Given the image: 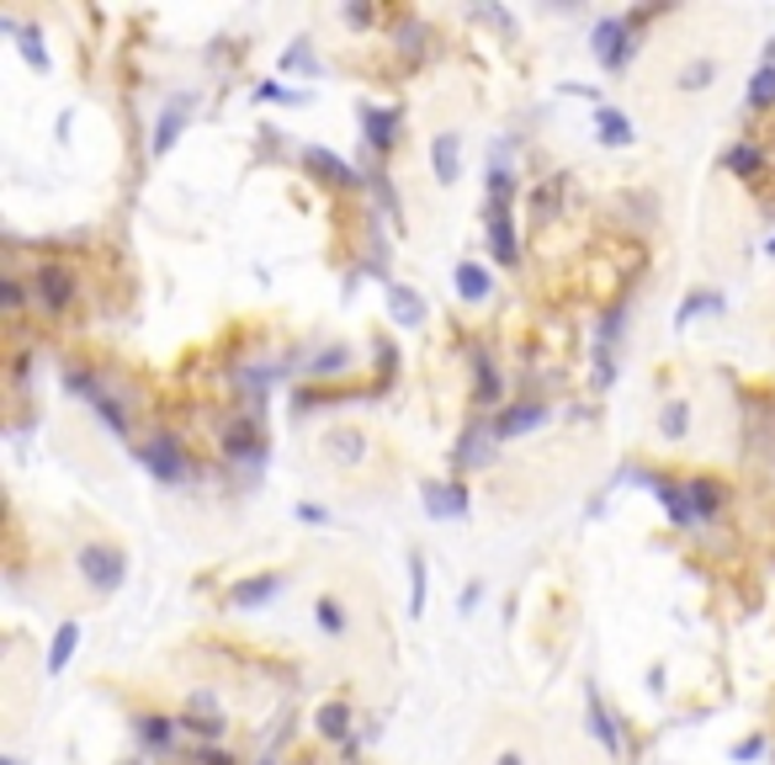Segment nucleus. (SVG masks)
Returning a JSON list of instances; mask_svg holds the SVG:
<instances>
[{
	"label": "nucleus",
	"instance_id": "1",
	"mask_svg": "<svg viewBox=\"0 0 775 765\" xmlns=\"http://www.w3.org/2000/svg\"><path fill=\"white\" fill-rule=\"evenodd\" d=\"M75 569H80V580L96 595H118L122 580H128V553L118 543H86V548L75 553Z\"/></svg>",
	"mask_w": 775,
	"mask_h": 765
},
{
	"label": "nucleus",
	"instance_id": "2",
	"mask_svg": "<svg viewBox=\"0 0 775 765\" xmlns=\"http://www.w3.org/2000/svg\"><path fill=\"white\" fill-rule=\"evenodd\" d=\"M590 48L605 69H626L632 54H637V32H632V17H600L596 32H590Z\"/></svg>",
	"mask_w": 775,
	"mask_h": 765
},
{
	"label": "nucleus",
	"instance_id": "3",
	"mask_svg": "<svg viewBox=\"0 0 775 765\" xmlns=\"http://www.w3.org/2000/svg\"><path fill=\"white\" fill-rule=\"evenodd\" d=\"M139 462L150 468L154 479H165V484H181V479H186V452H181V441L171 430L150 436V441L139 447Z\"/></svg>",
	"mask_w": 775,
	"mask_h": 765
},
{
	"label": "nucleus",
	"instance_id": "4",
	"mask_svg": "<svg viewBox=\"0 0 775 765\" xmlns=\"http://www.w3.org/2000/svg\"><path fill=\"white\" fill-rule=\"evenodd\" d=\"M419 500H425V511L436 521H457L473 511V500H468V490L462 484H451V479H425L419 484Z\"/></svg>",
	"mask_w": 775,
	"mask_h": 765
},
{
	"label": "nucleus",
	"instance_id": "5",
	"mask_svg": "<svg viewBox=\"0 0 775 765\" xmlns=\"http://www.w3.org/2000/svg\"><path fill=\"white\" fill-rule=\"evenodd\" d=\"M69 298H75V276L64 272V266H43V272L32 276V304L37 308L59 314V308H69Z\"/></svg>",
	"mask_w": 775,
	"mask_h": 765
},
{
	"label": "nucleus",
	"instance_id": "6",
	"mask_svg": "<svg viewBox=\"0 0 775 765\" xmlns=\"http://www.w3.org/2000/svg\"><path fill=\"white\" fill-rule=\"evenodd\" d=\"M648 490L664 500V511H669L675 526H696V521H701V511H696V490H690V484H675V479H648Z\"/></svg>",
	"mask_w": 775,
	"mask_h": 765
},
{
	"label": "nucleus",
	"instance_id": "7",
	"mask_svg": "<svg viewBox=\"0 0 775 765\" xmlns=\"http://www.w3.org/2000/svg\"><path fill=\"white\" fill-rule=\"evenodd\" d=\"M585 718H590L585 729L600 739V750H605V755H622V734H616V723H611V712H605V702H600L596 686L585 691Z\"/></svg>",
	"mask_w": 775,
	"mask_h": 765
},
{
	"label": "nucleus",
	"instance_id": "8",
	"mask_svg": "<svg viewBox=\"0 0 775 765\" xmlns=\"http://www.w3.org/2000/svg\"><path fill=\"white\" fill-rule=\"evenodd\" d=\"M287 590V575H255V580H244V584H234V601L239 612H250V606H271L276 595Z\"/></svg>",
	"mask_w": 775,
	"mask_h": 765
},
{
	"label": "nucleus",
	"instance_id": "9",
	"mask_svg": "<svg viewBox=\"0 0 775 765\" xmlns=\"http://www.w3.org/2000/svg\"><path fill=\"white\" fill-rule=\"evenodd\" d=\"M430 165H436V182L441 186H451L457 176H462V144H457L451 128H441V133L430 139Z\"/></svg>",
	"mask_w": 775,
	"mask_h": 765
},
{
	"label": "nucleus",
	"instance_id": "10",
	"mask_svg": "<svg viewBox=\"0 0 775 765\" xmlns=\"http://www.w3.org/2000/svg\"><path fill=\"white\" fill-rule=\"evenodd\" d=\"M325 458H335L340 468H357V462L367 458V436H361L357 426H335V430H325Z\"/></svg>",
	"mask_w": 775,
	"mask_h": 765
},
{
	"label": "nucleus",
	"instance_id": "11",
	"mask_svg": "<svg viewBox=\"0 0 775 765\" xmlns=\"http://www.w3.org/2000/svg\"><path fill=\"white\" fill-rule=\"evenodd\" d=\"M361 133L372 150H393L399 144V112H378V107H361Z\"/></svg>",
	"mask_w": 775,
	"mask_h": 765
},
{
	"label": "nucleus",
	"instance_id": "12",
	"mask_svg": "<svg viewBox=\"0 0 775 765\" xmlns=\"http://www.w3.org/2000/svg\"><path fill=\"white\" fill-rule=\"evenodd\" d=\"M542 420H547V409H542V404H510L505 415H500V426H494V441L526 436V430H537Z\"/></svg>",
	"mask_w": 775,
	"mask_h": 765
},
{
	"label": "nucleus",
	"instance_id": "13",
	"mask_svg": "<svg viewBox=\"0 0 775 765\" xmlns=\"http://www.w3.org/2000/svg\"><path fill=\"white\" fill-rule=\"evenodd\" d=\"M451 282H457V298H462V304H483V298L494 293V276L483 272L478 261H462V266L451 272Z\"/></svg>",
	"mask_w": 775,
	"mask_h": 765
},
{
	"label": "nucleus",
	"instance_id": "14",
	"mask_svg": "<svg viewBox=\"0 0 775 765\" xmlns=\"http://www.w3.org/2000/svg\"><path fill=\"white\" fill-rule=\"evenodd\" d=\"M314 622H319V633H325V638H351V612H346V606H340V595H319V601H314Z\"/></svg>",
	"mask_w": 775,
	"mask_h": 765
},
{
	"label": "nucleus",
	"instance_id": "15",
	"mask_svg": "<svg viewBox=\"0 0 775 765\" xmlns=\"http://www.w3.org/2000/svg\"><path fill=\"white\" fill-rule=\"evenodd\" d=\"M388 314L404 325V330H425V298L410 287H388Z\"/></svg>",
	"mask_w": 775,
	"mask_h": 765
},
{
	"label": "nucleus",
	"instance_id": "16",
	"mask_svg": "<svg viewBox=\"0 0 775 765\" xmlns=\"http://www.w3.org/2000/svg\"><path fill=\"white\" fill-rule=\"evenodd\" d=\"M489 250H494L500 266H515V261H521V240H515V229H510V214H489Z\"/></svg>",
	"mask_w": 775,
	"mask_h": 765
},
{
	"label": "nucleus",
	"instance_id": "17",
	"mask_svg": "<svg viewBox=\"0 0 775 765\" xmlns=\"http://www.w3.org/2000/svg\"><path fill=\"white\" fill-rule=\"evenodd\" d=\"M351 362H357V351L335 340V346H325V351H314V357H303L298 368L308 372V378H329V372H346V368H351Z\"/></svg>",
	"mask_w": 775,
	"mask_h": 765
},
{
	"label": "nucleus",
	"instance_id": "18",
	"mask_svg": "<svg viewBox=\"0 0 775 765\" xmlns=\"http://www.w3.org/2000/svg\"><path fill=\"white\" fill-rule=\"evenodd\" d=\"M722 308H728V298H722V293H712V287H701V293H690L686 304L675 308V330H686V325L707 319V314H722Z\"/></svg>",
	"mask_w": 775,
	"mask_h": 765
},
{
	"label": "nucleus",
	"instance_id": "19",
	"mask_svg": "<svg viewBox=\"0 0 775 765\" xmlns=\"http://www.w3.org/2000/svg\"><path fill=\"white\" fill-rule=\"evenodd\" d=\"M596 128H600V144H611V150H626V144H637V128L626 123L616 107H600V112H596Z\"/></svg>",
	"mask_w": 775,
	"mask_h": 765
},
{
	"label": "nucleus",
	"instance_id": "20",
	"mask_svg": "<svg viewBox=\"0 0 775 765\" xmlns=\"http://www.w3.org/2000/svg\"><path fill=\"white\" fill-rule=\"evenodd\" d=\"M489 447H494V430L468 426L462 441H457V468H483V462H489Z\"/></svg>",
	"mask_w": 775,
	"mask_h": 765
},
{
	"label": "nucleus",
	"instance_id": "21",
	"mask_svg": "<svg viewBox=\"0 0 775 765\" xmlns=\"http://www.w3.org/2000/svg\"><path fill=\"white\" fill-rule=\"evenodd\" d=\"M75 648H80V622H59V633H54V643H48V675L69 670Z\"/></svg>",
	"mask_w": 775,
	"mask_h": 765
},
{
	"label": "nucleus",
	"instance_id": "22",
	"mask_svg": "<svg viewBox=\"0 0 775 765\" xmlns=\"http://www.w3.org/2000/svg\"><path fill=\"white\" fill-rule=\"evenodd\" d=\"M717 75H722V64H717L712 54H701V59H690L686 69L675 75V86H680V91H686V96H696V91H707V86H712Z\"/></svg>",
	"mask_w": 775,
	"mask_h": 765
},
{
	"label": "nucleus",
	"instance_id": "23",
	"mask_svg": "<svg viewBox=\"0 0 775 765\" xmlns=\"http://www.w3.org/2000/svg\"><path fill=\"white\" fill-rule=\"evenodd\" d=\"M303 160H308V165H314V176H325V182H340V186H357L361 182L357 171H351L340 154H329V150H308Z\"/></svg>",
	"mask_w": 775,
	"mask_h": 765
},
{
	"label": "nucleus",
	"instance_id": "24",
	"mask_svg": "<svg viewBox=\"0 0 775 765\" xmlns=\"http://www.w3.org/2000/svg\"><path fill=\"white\" fill-rule=\"evenodd\" d=\"M133 734L144 739L150 750H171V744H176V723L160 718V712H144V718H133Z\"/></svg>",
	"mask_w": 775,
	"mask_h": 765
},
{
	"label": "nucleus",
	"instance_id": "25",
	"mask_svg": "<svg viewBox=\"0 0 775 765\" xmlns=\"http://www.w3.org/2000/svg\"><path fill=\"white\" fill-rule=\"evenodd\" d=\"M749 107L760 112V107H775V48L765 54V64L754 69V80H749Z\"/></svg>",
	"mask_w": 775,
	"mask_h": 765
},
{
	"label": "nucleus",
	"instance_id": "26",
	"mask_svg": "<svg viewBox=\"0 0 775 765\" xmlns=\"http://www.w3.org/2000/svg\"><path fill=\"white\" fill-rule=\"evenodd\" d=\"M686 430H690V404L686 398H669V404L658 409V436H664V441H680Z\"/></svg>",
	"mask_w": 775,
	"mask_h": 765
},
{
	"label": "nucleus",
	"instance_id": "27",
	"mask_svg": "<svg viewBox=\"0 0 775 765\" xmlns=\"http://www.w3.org/2000/svg\"><path fill=\"white\" fill-rule=\"evenodd\" d=\"M181 123H186V96H181L176 107H165V118H160V133H154V160H160V154H171V144L181 139Z\"/></svg>",
	"mask_w": 775,
	"mask_h": 765
},
{
	"label": "nucleus",
	"instance_id": "28",
	"mask_svg": "<svg viewBox=\"0 0 775 765\" xmlns=\"http://www.w3.org/2000/svg\"><path fill=\"white\" fill-rule=\"evenodd\" d=\"M319 734H325V739H346V734H351V707H346V702H325V707H319Z\"/></svg>",
	"mask_w": 775,
	"mask_h": 765
},
{
	"label": "nucleus",
	"instance_id": "29",
	"mask_svg": "<svg viewBox=\"0 0 775 765\" xmlns=\"http://www.w3.org/2000/svg\"><path fill=\"white\" fill-rule=\"evenodd\" d=\"M425 595H430V575H425V558L410 553V612L425 616Z\"/></svg>",
	"mask_w": 775,
	"mask_h": 765
},
{
	"label": "nucleus",
	"instance_id": "30",
	"mask_svg": "<svg viewBox=\"0 0 775 765\" xmlns=\"http://www.w3.org/2000/svg\"><path fill=\"white\" fill-rule=\"evenodd\" d=\"M690 490H696V511H701V521H712L717 511H722V490H717L712 479H690Z\"/></svg>",
	"mask_w": 775,
	"mask_h": 765
},
{
	"label": "nucleus",
	"instance_id": "31",
	"mask_svg": "<svg viewBox=\"0 0 775 765\" xmlns=\"http://www.w3.org/2000/svg\"><path fill=\"white\" fill-rule=\"evenodd\" d=\"M473 368H478V398H483V404L500 398V372H494V362H489L483 351H473Z\"/></svg>",
	"mask_w": 775,
	"mask_h": 765
},
{
	"label": "nucleus",
	"instance_id": "32",
	"mask_svg": "<svg viewBox=\"0 0 775 765\" xmlns=\"http://www.w3.org/2000/svg\"><path fill=\"white\" fill-rule=\"evenodd\" d=\"M17 37H22V59H28L32 69H48V48H43L37 28H17Z\"/></svg>",
	"mask_w": 775,
	"mask_h": 765
},
{
	"label": "nucleus",
	"instance_id": "33",
	"mask_svg": "<svg viewBox=\"0 0 775 765\" xmlns=\"http://www.w3.org/2000/svg\"><path fill=\"white\" fill-rule=\"evenodd\" d=\"M728 171H739V176H749V171H760V150H749V144H739V150H728Z\"/></svg>",
	"mask_w": 775,
	"mask_h": 765
},
{
	"label": "nucleus",
	"instance_id": "34",
	"mask_svg": "<svg viewBox=\"0 0 775 765\" xmlns=\"http://www.w3.org/2000/svg\"><path fill=\"white\" fill-rule=\"evenodd\" d=\"M282 69H308V75H314V69H319V64H314V48H308V43L287 48V54H282Z\"/></svg>",
	"mask_w": 775,
	"mask_h": 765
},
{
	"label": "nucleus",
	"instance_id": "35",
	"mask_svg": "<svg viewBox=\"0 0 775 765\" xmlns=\"http://www.w3.org/2000/svg\"><path fill=\"white\" fill-rule=\"evenodd\" d=\"M181 723H186L192 734H203V739H218V734H223V723H218V718H208V712H192V718H181Z\"/></svg>",
	"mask_w": 775,
	"mask_h": 765
},
{
	"label": "nucleus",
	"instance_id": "36",
	"mask_svg": "<svg viewBox=\"0 0 775 765\" xmlns=\"http://www.w3.org/2000/svg\"><path fill=\"white\" fill-rule=\"evenodd\" d=\"M760 755H765V734H749L744 744H739V750H733V761L739 765H749V761H760Z\"/></svg>",
	"mask_w": 775,
	"mask_h": 765
},
{
	"label": "nucleus",
	"instance_id": "37",
	"mask_svg": "<svg viewBox=\"0 0 775 765\" xmlns=\"http://www.w3.org/2000/svg\"><path fill=\"white\" fill-rule=\"evenodd\" d=\"M298 521H308V526H329V511H325V505H314V500H303Z\"/></svg>",
	"mask_w": 775,
	"mask_h": 765
},
{
	"label": "nucleus",
	"instance_id": "38",
	"mask_svg": "<svg viewBox=\"0 0 775 765\" xmlns=\"http://www.w3.org/2000/svg\"><path fill=\"white\" fill-rule=\"evenodd\" d=\"M0 298H6V308H22V282L6 276V282H0Z\"/></svg>",
	"mask_w": 775,
	"mask_h": 765
},
{
	"label": "nucleus",
	"instance_id": "39",
	"mask_svg": "<svg viewBox=\"0 0 775 765\" xmlns=\"http://www.w3.org/2000/svg\"><path fill=\"white\" fill-rule=\"evenodd\" d=\"M478 595H483V584H468V590H462V601H457V612H462V616H468V612H473V606H478Z\"/></svg>",
	"mask_w": 775,
	"mask_h": 765
},
{
	"label": "nucleus",
	"instance_id": "40",
	"mask_svg": "<svg viewBox=\"0 0 775 765\" xmlns=\"http://www.w3.org/2000/svg\"><path fill=\"white\" fill-rule=\"evenodd\" d=\"M197 765H234V761H229L223 750H203V755H197Z\"/></svg>",
	"mask_w": 775,
	"mask_h": 765
},
{
	"label": "nucleus",
	"instance_id": "41",
	"mask_svg": "<svg viewBox=\"0 0 775 765\" xmlns=\"http://www.w3.org/2000/svg\"><path fill=\"white\" fill-rule=\"evenodd\" d=\"M494 765H526V755H521V750H500V755H494Z\"/></svg>",
	"mask_w": 775,
	"mask_h": 765
},
{
	"label": "nucleus",
	"instance_id": "42",
	"mask_svg": "<svg viewBox=\"0 0 775 765\" xmlns=\"http://www.w3.org/2000/svg\"><path fill=\"white\" fill-rule=\"evenodd\" d=\"M0 765H22V761H0Z\"/></svg>",
	"mask_w": 775,
	"mask_h": 765
},
{
	"label": "nucleus",
	"instance_id": "43",
	"mask_svg": "<svg viewBox=\"0 0 775 765\" xmlns=\"http://www.w3.org/2000/svg\"><path fill=\"white\" fill-rule=\"evenodd\" d=\"M128 765H144V761H128Z\"/></svg>",
	"mask_w": 775,
	"mask_h": 765
}]
</instances>
